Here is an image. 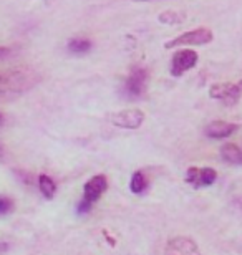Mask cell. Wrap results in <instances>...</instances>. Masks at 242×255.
Listing matches in <instances>:
<instances>
[{
  "label": "cell",
  "instance_id": "cell-5",
  "mask_svg": "<svg viewBox=\"0 0 242 255\" xmlns=\"http://www.w3.org/2000/svg\"><path fill=\"white\" fill-rule=\"evenodd\" d=\"M146 83H148V71L145 68H135L125 81L123 93L131 100L140 98V96L145 95Z\"/></svg>",
  "mask_w": 242,
  "mask_h": 255
},
{
  "label": "cell",
  "instance_id": "cell-9",
  "mask_svg": "<svg viewBox=\"0 0 242 255\" xmlns=\"http://www.w3.org/2000/svg\"><path fill=\"white\" fill-rule=\"evenodd\" d=\"M218 177V172L211 167H189L188 174H186V181L189 184H193L194 187H204V186H211Z\"/></svg>",
  "mask_w": 242,
  "mask_h": 255
},
{
  "label": "cell",
  "instance_id": "cell-11",
  "mask_svg": "<svg viewBox=\"0 0 242 255\" xmlns=\"http://www.w3.org/2000/svg\"><path fill=\"white\" fill-rule=\"evenodd\" d=\"M221 156L226 162H231V164H242V151L241 147L236 144H224L221 147Z\"/></svg>",
  "mask_w": 242,
  "mask_h": 255
},
{
  "label": "cell",
  "instance_id": "cell-19",
  "mask_svg": "<svg viewBox=\"0 0 242 255\" xmlns=\"http://www.w3.org/2000/svg\"><path fill=\"white\" fill-rule=\"evenodd\" d=\"M0 251H5V244H0Z\"/></svg>",
  "mask_w": 242,
  "mask_h": 255
},
{
  "label": "cell",
  "instance_id": "cell-14",
  "mask_svg": "<svg viewBox=\"0 0 242 255\" xmlns=\"http://www.w3.org/2000/svg\"><path fill=\"white\" fill-rule=\"evenodd\" d=\"M148 187V181H146V177L143 176V172H135L131 177V184H130V189L131 192H135V194H143L145 192V189Z\"/></svg>",
  "mask_w": 242,
  "mask_h": 255
},
{
  "label": "cell",
  "instance_id": "cell-7",
  "mask_svg": "<svg viewBox=\"0 0 242 255\" xmlns=\"http://www.w3.org/2000/svg\"><path fill=\"white\" fill-rule=\"evenodd\" d=\"M198 63V53L194 50H181L176 52L171 60V75L181 76L184 71L191 70Z\"/></svg>",
  "mask_w": 242,
  "mask_h": 255
},
{
  "label": "cell",
  "instance_id": "cell-8",
  "mask_svg": "<svg viewBox=\"0 0 242 255\" xmlns=\"http://www.w3.org/2000/svg\"><path fill=\"white\" fill-rule=\"evenodd\" d=\"M164 255H201L196 242L188 237H176L171 239L166 246Z\"/></svg>",
  "mask_w": 242,
  "mask_h": 255
},
{
  "label": "cell",
  "instance_id": "cell-15",
  "mask_svg": "<svg viewBox=\"0 0 242 255\" xmlns=\"http://www.w3.org/2000/svg\"><path fill=\"white\" fill-rule=\"evenodd\" d=\"M159 22H163V23H166V25H179L183 22V15H179L176 12H164L159 15Z\"/></svg>",
  "mask_w": 242,
  "mask_h": 255
},
{
  "label": "cell",
  "instance_id": "cell-20",
  "mask_svg": "<svg viewBox=\"0 0 242 255\" xmlns=\"http://www.w3.org/2000/svg\"><path fill=\"white\" fill-rule=\"evenodd\" d=\"M2 152H3V149H2V146H0V156H2Z\"/></svg>",
  "mask_w": 242,
  "mask_h": 255
},
{
  "label": "cell",
  "instance_id": "cell-16",
  "mask_svg": "<svg viewBox=\"0 0 242 255\" xmlns=\"http://www.w3.org/2000/svg\"><path fill=\"white\" fill-rule=\"evenodd\" d=\"M13 202L8 197H0V216H5L7 212L12 211Z\"/></svg>",
  "mask_w": 242,
  "mask_h": 255
},
{
  "label": "cell",
  "instance_id": "cell-4",
  "mask_svg": "<svg viewBox=\"0 0 242 255\" xmlns=\"http://www.w3.org/2000/svg\"><path fill=\"white\" fill-rule=\"evenodd\" d=\"M209 96L224 105H236L242 96V80L238 83H216L211 86Z\"/></svg>",
  "mask_w": 242,
  "mask_h": 255
},
{
  "label": "cell",
  "instance_id": "cell-3",
  "mask_svg": "<svg viewBox=\"0 0 242 255\" xmlns=\"http://www.w3.org/2000/svg\"><path fill=\"white\" fill-rule=\"evenodd\" d=\"M214 35L211 32L209 28H194L191 32H186V33H181L179 37L169 40L166 42L164 47L166 48H174V47H188V45H206L209 42H213Z\"/></svg>",
  "mask_w": 242,
  "mask_h": 255
},
{
  "label": "cell",
  "instance_id": "cell-12",
  "mask_svg": "<svg viewBox=\"0 0 242 255\" xmlns=\"http://www.w3.org/2000/svg\"><path fill=\"white\" fill-rule=\"evenodd\" d=\"M68 50L71 53L81 55L91 50V42L88 38H71L68 42Z\"/></svg>",
  "mask_w": 242,
  "mask_h": 255
},
{
  "label": "cell",
  "instance_id": "cell-10",
  "mask_svg": "<svg viewBox=\"0 0 242 255\" xmlns=\"http://www.w3.org/2000/svg\"><path fill=\"white\" fill-rule=\"evenodd\" d=\"M238 129V125L228 123V121H213L206 126V136L213 137V139H224V137L231 136L233 132Z\"/></svg>",
  "mask_w": 242,
  "mask_h": 255
},
{
  "label": "cell",
  "instance_id": "cell-21",
  "mask_svg": "<svg viewBox=\"0 0 242 255\" xmlns=\"http://www.w3.org/2000/svg\"><path fill=\"white\" fill-rule=\"evenodd\" d=\"M0 125H2V113H0Z\"/></svg>",
  "mask_w": 242,
  "mask_h": 255
},
{
  "label": "cell",
  "instance_id": "cell-6",
  "mask_svg": "<svg viewBox=\"0 0 242 255\" xmlns=\"http://www.w3.org/2000/svg\"><path fill=\"white\" fill-rule=\"evenodd\" d=\"M110 121L118 128H125V129H136L145 121V113L138 108L123 110L118 113H113L110 116Z\"/></svg>",
  "mask_w": 242,
  "mask_h": 255
},
{
  "label": "cell",
  "instance_id": "cell-1",
  "mask_svg": "<svg viewBox=\"0 0 242 255\" xmlns=\"http://www.w3.org/2000/svg\"><path fill=\"white\" fill-rule=\"evenodd\" d=\"M42 76L33 68H15L0 73V101L15 100L38 83Z\"/></svg>",
  "mask_w": 242,
  "mask_h": 255
},
{
  "label": "cell",
  "instance_id": "cell-2",
  "mask_svg": "<svg viewBox=\"0 0 242 255\" xmlns=\"http://www.w3.org/2000/svg\"><path fill=\"white\" fill-rule=\"evenodd\" d=\"M108 187V179L103 174H98L85 184V189H83V201L80 202L78 206V212L85 214L88 212L91 206L100 199V196L103 192L106 191Z\"/></svg>",
  "mask_w": 242,
  "mask_h": 255
},
{
  "label": "cell",
  "instance_id": "cell-17",
  "mask_svg": "<svg viewBox=\"0 0 242 255\" xmlns=\"http://www.w3.org/2000/svg\"><path fill=\"white\" fill-rule=\"evenodd\" d=\"M12 53H13V50H12V48H8V47H0V62L7 60Z\"/></svg>",
  "mask_w": 242,
  "mask_h": 255
},
{
  "label": "cell",
  "instance_id": "cell-13",
  "mask_svg": "<svg viewBox=\"0 0 242 255\" xmlns=\"http://www.w3.org/2000/svg\"><path fill=\"white\" fill-rule=\"evenodd\" d=\"M38 186H40V191H42V194L47 199H51L55 196V191H56V186H55V182L51 177L48 176H40V179H38Z\"/></svg>",
  "mask_w": 242,
  "mask_h": 255
},
{
  "label": "cell",
  "instance_id": "cell-18",
  "mask_svg": "<svg viewBox=\"0 0 242 255\" xmlns=\"http://www.w3.org/2000/svg\"><path fill=\"white\" fill-rule=\"evenodd\" d=\"M133 2H153V0H133Z\"/></svg>",
  "mask_w": 242,
  "mask_h": 255
}]
</instances>
